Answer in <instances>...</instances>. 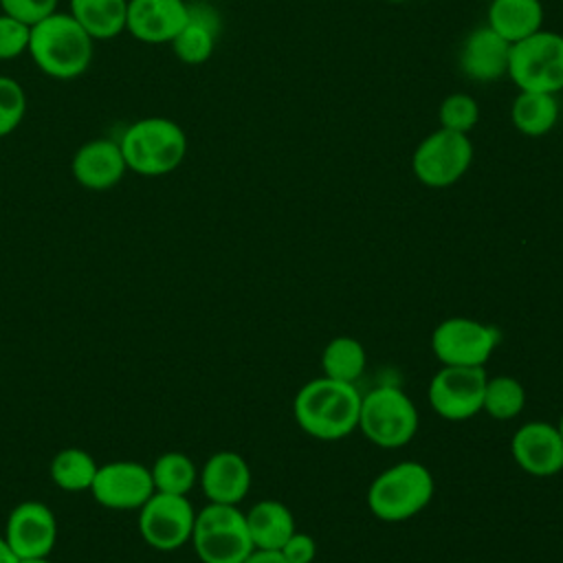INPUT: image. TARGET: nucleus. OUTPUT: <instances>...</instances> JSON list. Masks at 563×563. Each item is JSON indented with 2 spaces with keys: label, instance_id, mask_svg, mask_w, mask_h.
<instances>
[{
  "label": "nucleus",
  "instance_id": "nucleus-1",
  "mask_svg": "<svg viewBox=\"0 0 563 563\" xmlns=\"http://www.w3.org/2000/svg\"><path fill=\"white\" fill-rule=\"evenodd\" d=\"M297 424L317 440H341L358 429L361 394L354 383L328 376L306 383L292 402Z\"/></svg>",
  "mask_w": 563,
  "mask_h": 563
},
{
  "label": "nucleus",
  "instance_id": "nucleus-2",
  "mask_svg": "<svg viewBox=\"0 0 563 563\" xmlns=\"http://www.w3.org/2000/svg\"><path fill=\"white\" fill-rule=\"evenodd\" d=\"M95 40L70 15L55 11L31 26L29 55L33 64L53 79L81 77L92 62Z\"/></svg>",
  "mask_w": 563,
  "mask_h": 563
},
{
  "label": "nucleus",
  "instance_id": "nucleus-3",
  "mask_svg": "<svg viewBox=\"0 0 563 563\" xmlns=\"http://www.w3.org/2000/svg\"><path fill=\"white\" fill-rule=\"evenodd\" d=\"M117 141L128 172L150 178L174 172L187 154L185 130L167 117H143L130 123Z\"/></svg>",
  "mask_w": 563,
  "mask_h": 563
},
{
  "label": "nucleus",
  "instance_id": "nucleus-4",
  "mask_svg": "<svg viewBox=\"0 0 563 563\" xmlns=\"http://www.w3.org/2000/svg\"><path fill=\"white\" fill-rule=\"evenodd\" d=\"M433 497V477L420 462H398L374 477L367 506L383 521H405L418 515Z\"/></svg>",
  "mask_w": 563,
  "mask_h": 563
},
{
  "label": "nucleus",
  "instance_id": "nucleus-5",
  "mask_svg": "<svg viewBox=\"0 0 563 563\" xmlns=\"http://www.w3.org/2000/svg\"><path fill=\"white\" fill-rule=\"evenodd\" d=\"M191 543L202 563H242L255 550L244 512L213 501L196 512Z\"/></svg>",
  "mask_w": 563,
  "mask_h": 563
},
{
  "label": "nucleus",
  "instance_id": "nucleus-6",
  "mask_svg": "<svg viewBox=\"0 0 563 563\" xmlns=\"http://www.w3.org/2000/svg\"><path fill=\"white\" fill-rule=\"evenodd\" d=\"M358 429L369 442L383 449H398L418 431L416 405L394 385L374 387L361 396Z\"/></svg>",
  "mask_w": 563,
  "mask_h": 563
},
{
  "label": "nucleus",
  "instance_id": "nucleus-7",
  "mask_svg": "<svg viewBox=\"0 0 563 563\" xmlns=\"http://www.w3.org/2000/svg\"><path fill=\"white\" fill-rule=\"evenodd\" d=\"M508 77L519 90L550 92L563 90V35L537 31L510 46Z\"/></svg>",
  "mask_w": 563,
  "mask_h": 563
},
{
  "label": "nucleus",
  "instance_id": "nucleus-8",
  "mask_svg": "<svg viewBox=\"0 0 563 563\" xmlns=\"http://www.w3.org/2000/svg\"><path fill=\"white\" fill-rule=\"evenodd\" d=\"M473 163V143L468 134H460L446 128H438L427 134L413 150L411 169L413 176L431 187L444 189L455 185Z\"/></svg>",
  "mask_w": 563,
  "mask_h": 563
},
{
  "label": "nucleus",
  "instance_id": "nucleus-9",
  "mask_svg": "<svg viewBox=\"0 0 563 563\" xmlns=\"http://www.w3.org/2000/svg\"><path fill=\"white\" fill-rule=\"evenodd\" d=\"M497 343V328L466 317L444 319L431 334V350L442 365L484 367Z\"/></svg>",
  "mask_w": 563,
  "mask_h": 563
},
{
  "label": "nucleus",
  "instance_id": "nucleus-10",
  "mask_svg": "<svg viewBox=\"0 0 563 563\" xmlns=\"http://www.w3.org/2000/svg\"><path fill=\"white\" fill-rule=\"evenodd\" d=\"M194 506L187 495L154 493L139 508V532L154 550H178L191 541L194 532Z\"/></svg>",
  "mask_w": 563,
  "mask_h": 563
},
{
  "label": "nucleus",
  "instance_id": "nucleus-11",
  "mask_svg": "<svg viewBox=\"0 0 563 563\" xmlns=\"http://www.w3.org/2000/svg\"><path fill=\"white\" fill-rule=\"evenodd\" d=\"M488 374L484 367L442 365L429 383V402L444 420H466L482 411Z\"/></svg>",
  "mask_w": 563,
  "mask_h": 563
},
{
  "label": "nucleus",
  "instance_id": "nucleus-12",
  "mask_svg": "<svg viewBox=\"0 0 563 563\" xmlns=\"http://www.w3.org/2000/svg\"><path fill=\"white\" fill-rule=\"evenodd\" d=\"M154 493L150 466L132 460L101 464L90 486L95 501L110 510H139Z\"/></svg>",
  "mask_w": 563,
  "mask_h": 563
},
{
  "label": "nucleus",
  "instance_id": "nucleus-13",
  "mask_svg": "<svg viewBox=\"0 0 563 563\" xmlns=\"http://www.w3.org/2000/svg\"><path fill=\"white\" fill-rule=\"evenodd\" d=\"M2 537L18 559L48 556L57 543V519L46 504L29 499L9 512Z\"/></svg>",
  "mask_w": 563,
  "mask_h": 563
},
{
  "label": "nucleus",
  "instance_id": "nucleus-14",
  "mask_svg": "<svg viewBox=\"0 0 563 563\" xmlns=\"http://www.w3.org/2000/svg\"><path fill=\"white\" fill-rule=\"evenodd\" d=\"M510 453L521 471L537 477H550L563 468L561 433L543 420L521 424L510 440Z\"/></svg>",
  "mask_w": 563,
  "mask_h": 563
},
{
  "label": "nucleus",
  "instance_id": "nucleus-15",
  "mask_svg": "<svg viewBox=\"0 0 563 563\" xmlns=\"http://www.w3.org/2000/svg\"><path fill=\"white\" fill-rule=\"evenodd\" d=\"M187 20V0H128L125 31L145 44H172Z\"/></svg>",
  "mask_w": 563,
  "mask_h": 563
},
{
  "label": "nucleus",
  "instance_id": "nucleus-16",
  "mask_svg": "<svg viewBox=\"0 0 563 563\" xmlns=\"http://www.w3.org/2000/svg\"><path fill=\"white\" fill-rule=\"evenodd\" d=\"M70 172L81 187L90 191H106L123 180L128 165L119 141L90 139L75 152Z\"/></svg>",
  "mask_w": 563,
  "mask_h": 563
},
{
  "label": "nucleus",
  "instance_id": "nucleus-17",
  "mask_svg": "<svg viewBox=\"0 0 563 563\" xmlns=\"http://www.w3.org/2000/svg\"><path fill=\"white\" fill-rule=\"evenodd\" d=\"M510 42L497 35L490 26L473 29L460 48L462 73L479 84H490L508 75Z\"/></svg>",
  "mask_w": 563,
  "mask_h": 563
},
{
  "label": "nucleus",
  "instance_id": "nucleus-18",
  "mask_svg": "<svg viewBox=\"0 0 563 563\" xmlns=\"http://www.w3.org/2000/svg\"><path fill=\"white\" fill-rule=\"evenodd\" d=\"M198 479L209 501L238 506L251 488V468L240 453L218 451L205 462Z\"/></svg>",
  "mask_w": 563,
  "mask_h": 563
},
{
  "label": "nucleus",
  "instance_id": "nucleus-19",
  "mask_svg": "<svg viewBox=\"0 0 563 563\" xmlns=\"http://www.w3.org/2000/svg\"><path fill=\"white\" fill-rule=\"evenodd\" d=\"M218 29V13L209 4H189V20L169 46L183 64H205L213 55Z\"/></svg>",
  "mask_w": 563,
  "mask_h": 563
},
{
  "label": "nucleus",
  "instance_id": "nucleus-20",
  "mask_svg": "<svg viewBox=\"0 0 563 563\" xmlns=\"http://www.w3.org/2000/svg\"><path fill=\"white\" fill-rule=\"evenodd\" d=\"M486 26L510 44L521 42L543 29V4L541 0H490Z\"/></svg>",
  "mask_w": 563,
  "mask_h": 563
},
{
  "label": "nucleus",
  "instance_id": "nucleus-21",
  "mask_svg": "<svg viewBox=\"0 0 563 563\" xmlns=\"http://www.w3.org/2000/svg\"><path fill=\"white\" fill-rule=\"evenodd\" d=\"M244 517L255 550H279L297 530L290 508L277 499L257 501Z\"/></svg>",
  "mask_w": 563,
  "mask_h": 563
},
{
  "label": "nucleus",
  "instance_id": "nucleus-22",
  "mask_svg": "<svg viewBox=\"0 0 563 563\" xmlns=\"http://www.w3.org/2000/svg\"><path fill=\"white\" fill-rule=\"evenodd\" d=\"M68 13L92 40H112L125 31L128 0H70Z\"/></svg>",
  "mask_w": 563,
  "mask_h": 563
},
{
  "label": "nucleus",
  "instance_id": "nucleus-23",
  "mask_svg": "<svg viewBox=\"0 0 563 563\" xmlns=\"http://www.w3.org/2000/svg\"><path fill=\"white\" fill-rule=\"evenodd\" d=\"M510 121L526 136H543L559 121V101L550 92L519 90L510 106Z\"/></svg>",
  "mask_w": 563,
  "mask_h": 563
},
{
  "label": "nucleus",
  "instance_id": "nucleus-24",
  "mask_svg": "<svg viewBox=\"0 0 563 563\" xmlns=\"http://www.w3.org/2000/svg\"><path fill=\"white\" fill-rule=\"evenodd\" d=\"M97 468L99 464L88 451L79 446H70L55 453V457L51 460L48 473L57 488L66 493H84V490H90Z\"/></svg>",
  "mask_w": 563,
  "mask_h": 563
},
{
  "label": "nucleus",
  "instance_id": "nucleus-25",
  "mask_svg": "<svg viewBox=\"0 0 563 563\" xmlns=\"http://www.w3.org/2000/svg\"><path fill=\"white\" fill-rule=\"evenodd\" d=\"M323 376L341 383H356L365 369V347L354 336H334L321 354Z\"/></svg>",
  "mask_w": 563,
  "mask_h": 563
},
{
  "label": "nucleus",
  "instance_id": "nucleus-26",
  "mask_svg": "<svg viewBox=\"0 0 563 563\" xmlns=\"http://www.w3.org/2000/svg\"><path fill=\"white\" fill-rule=\"evenodd\" d=\"M154 490L169 495H187L198 482V468L194 460L180 451H167L150 466Z\"/></svg>",
  "mask_w": 563,
  "mask_h": 563
},
{
  "label": "nucleus",
  "instance_id": "nucleus-27",
  "mask_svg": "<svg viewBox=\"0 0 563 563\" xmlns=\"http://www.w3.org/2000/svg\"><path fill=\"white\" fill-rule=\"evenodd\" d=\"M526 405V389L512 376H493L486 380L482 411L495 420L515 418Z\"/></svg>",
  "mask_w": 563,
  "mask_h": 563
},
{
  "label": "nucleus",
  "instance_id": "nucleus-28",
  "mask_svg": "<svg viewBox=\"0 0 563 563\" xmlns=\"http://www.w3.org/2000/svg\"><path fill=\"white\" fill-rule=\"evenodd\" d=\"M440 128L468 134L479 121V103L466 92H453L442 99L438 108Z\"/></svg>",
  "mask_w": 563,
  "mask_h": 563
},
{
  "label": "nucleus",
  "instance_id": "nucleus-29",
  "mask_svg": "<svg viewBox=\"0 0 563 563\" xmlns=\"http://www.w3.org/2000/svg\"><path fill=\"white\" fill-rule=\"evenodd\" d=\"M26 112V95L20 81L0 75V139L18 130Z\"/></svg>",
  "mask_w": 563,
  "mask_h": 563
},
{
  "label": "nucleus",
  "instance_id": "nucleus-30",
  "mask_svg": "<svg viewBox=\"0 0 563 563\" xmlns=\"http://www.w3.org/2000/svg\"><path fill=\"white\" fill-rule=\"evenodd\" d=\"M31 26L0 11V62L15 59L29 53Z\"/></svg>",
  "mask_w": 563,
  "mask_h": 563
},
{
  "label": "nucleus",
  "instance_id": "nucleus-31",
  "mask_svg": "<svg viewBox=\"0 0 563 563\" xmlns=\"http://www.w3.org/2000/svg\"><path fill=\"white\" fill-rule=\"evenodd\" d=\"M0 11L33 26L57 11V0H0Z\"/></svg>",
  "mask_w": 563,
  "mask_h": 563
},
{
  "label": "nucleus",
  "instance_id": "nucleus-32",
  "mask_svg": "<svg viewBox=\"0 0 563 563\" xmlns=\"http://www.w3.org/2000/svg\"><path fill=\"white\" fill-rule=\"evenodd\" d=\"M279 552L288 563H312L317 556V543L310 534L295 530Z\"/></svg>",
  "mask_w": 563,
  "mask_h": 563
},
{
  "label": "nucleus",
  "instance_id": "nucleus-33",
  "mask_svg": "<svg viewBox=\"0 0 563 563\" xmlns=\"http://www.w3.org/2000/svg\"><path fill=\"white\" fill-rule=\"evenodd\" d=\"M242 563H288L279 550H253Z\"/></svg>",
  "mask_w": 563,
  "mask_h": 563
},
{
  "label": "nucleus",
  "instance_id": "nucleus-34",
  "mask_svg": "<svg viewBox=\"0 0 563 563\" xmlns=\"http://www.w3.org/2000/svg\"><path fill=\"white\" fill-rule=\"evenodd\" d=\"M0 563H18V556L13 554V550L9 548L4 537H0Z\"/></svg>",
  "mask_w": 563,
  "mask_h": 563
},
{
  "label": "nucleus",
  "instance_id": "nucleus-35",
  "mask_svg": "<svg viewBox=\"0 0 563 563\" xmlns=\"http://www.w3.org/2000/svg\"><path fill=\"white\" fill-rule=\"evenodd\" d=\"M18 563H53L48 556H26V559H18Z\"/></svg>",
  "mask_w": 563,
  "mask_h": 563
},
{
  "label": "nucleus",
  "instance_id": "nucleus-36",
  "mask_svg": "<svg viewBox=\"0 0 563 563\" xmlns=\"http://www.w3.org/2000/svg\"><path fill=\"white\" fill-rule=\"evenodd\" d=\"M556 429H559V433H561V440H563V416H561V420H559V424H556Z\"/></svg>",
  "mask_w": 563,
  "mask_h": 563
}]
</instances>
